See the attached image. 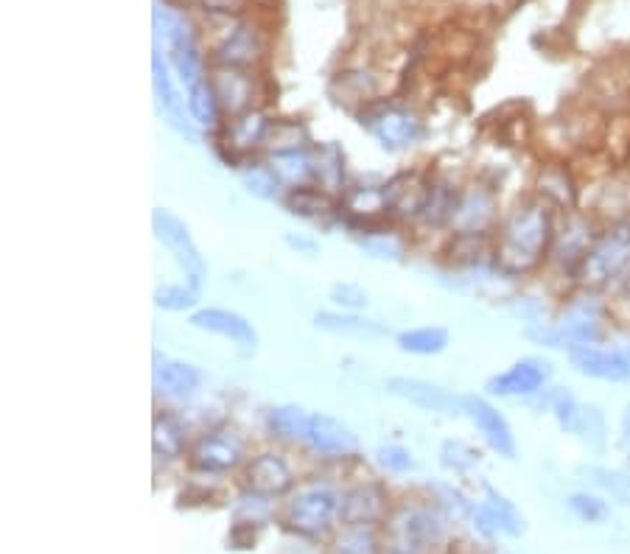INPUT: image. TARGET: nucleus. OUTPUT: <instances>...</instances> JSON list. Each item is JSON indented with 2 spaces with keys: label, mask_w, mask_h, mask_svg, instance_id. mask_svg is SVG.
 <instances>
[{
  "label": "nucleus",
  "mask_w": 630,
  "mask_h": 554,
  "mask_svg": "<svg viewBox=\"0 0 630 554\" xmlns=\"http://www.w3.org/2000/svg\"><path fill=\"white\" fill-rule=\"evenodd\" d=\"M550 409L555 411L558 423H561L563 429H569V431L577 429V420H581V406H577V400L572 398V393H566V389H555V393L550 395Z\"/></svg>",
  "instance_id": "nucleus-30"
},
{
  "label": "nucleus",
  "mask_w": 630,
  "mask_h": 554,
  "mask_svg": "<svg viewBox=\"0 0 630 554\" xmlns=\"http://www.w3.org/2000/svg\"><path fill=\"white\" fill-rule=\"evenodd\" d=\"M241 182L258 200H275L278 193H281V177H278L275 169H267V166H250V169H244Z\"/></svg>",
  "instance_id": "nucleus-26"
},
{
  "label": "nucleus",
  "mask_w": 630,
  "mask_h": 554,
  "mask_svg": "<svg viewBox=\"0 0 630 554\" xmlns=\"http://www.w3.org/2000/svg\"><path fill=\"white\" fill-rule=\"evenodd\" d=\"M628 247H630L628 233H617V236L606 238V241L599 244L592 256L586 258V274H592L594 281L608 278V274L628 258Z\"/></svg>",
  "instance_id": "nucleus-14"
},
{
  "label": "nucleus",
  "mask_w": 630,
  "mask_h": 554,
  "mask_svg": "<svg viewBox=\"0 0 630 554\" xmlns=\"http://www.w3.org/2000/svg\"><path fill=\"white\" fill-rule=\"evenodd\" d=\"M202 384V375L194 364L171 362V359H157L155 364V389L166 398H188L194 395Z\"/></svg>",
  "instance_id": "nucleus-13"
},
{
  "label": "nucleus",
  "mask_w": 630,
  "mask_h": 554,
  "mask_svg": "<svg viewBox=\"0 0 630 554\" xmlns=\"http://www.w3.org/2000/svg\"><path fill=\"white\" fill-rule=\"evenodd\" d=\"M387 389L395 398H404L409 404L420 406V409L437 411V415H460V411H465V398H457L449 389L424 378H390Z\"/></svg>",
  "instance_id": "nucleus-5"
},
{
  "label": "nucleus",
  "mask_w": 630,
  "mask_h": 554,
  "mask_svg": "<svg viewBox=\"0 0 630 554\" xmlns=\"http://www.w3.org/2000/svg\"><path fill=\"white\" fill-rule=\"evenodd\" d=\"M258 50H261V43H258V34L252 25H238L236 32L227 34V39L218 45V59L225 65H247L258 57Z\"/></svg>",
  "instance_id": "nucleus-16"
},
{
  "label": "nucleus",
  "mask_w": 630,
  "mask_h": 554,
  "mask_svg": "<svg viewBox=\"0 0 630 554\" xmlns=\"http://www.w3.org/2000/svg\"><path fill=\"white\" fill-rule=\"evenodd\" d=\"M185 431L177 423L171 415H162L155 420V451L162 456H180L182 442H185Z\"/></svg>",
  "instance_id": "nucleus-27"
},
{
  "label": "nucleus",
  "mask_w": 630,
  "mask_h": 554,
  "mask_svg": "<svg viewBox=\"0 0 630 554\" xmlns=\"http://www.w3.org/2000/svg\"><path fill=\"white\" fill-rule=\"evenodd\" d=\"M476 460H480V454L471 445H465V442L449 440L443 445V462L449 467H471Z\"/></svg>",
  "instance_id": "nucleus-37"
},
{
  "label": "nucleus",
  "mask_w": 630,
  "mask_h": 554,
  "mask_svg": "<svg viewBox=\"0 0 630 554\" xmlns=\"http://www.w3.org/2000/svg\"><path fill=\"white\" fill-rule=\"evenodd\" d=\"M263 132H267V118L263 115H244V118L233 124L230 135L236 146H256L263 137Z\"/></svg>",
  "instance_id": "nucleus-31"
},
{
  "label": "nucleus",
  "mask_w": 630,
  "mask_h": 554,
  "mask_svg": "<svg viewBox=\"0 0 630 554\" xmlns=\"http://www.w3.org/2000/svg\"><path fill=\"white\" fill-rule=\"evenodd\" d=\"M155 39L157 45L162 43V48L169 50L171 65H175L177 76H180L182 84L194 88L202 79V54L200 45H196L194 32L182 14L171 12V9L160 7L155 9Z\"/></svg>",
  "instance_id": "nucleus-1"
},
{
  "label": "nucleus",
  "mask_w": 630,
  "mask_h": 554,
  "mask_svg": "<svg viewBox=\"0 0 630 554\" xmlns=\"http://www.w3.org/2000/svg\"><path fill=\"white\" fill-rule=\"evenodd\" d=\"M308 420H312V415H306L300 406L286 404L269 411L267 423L269 431L275 437H281V440H306Z\"/></svg>",
  "instance_id": "nucleus-18"
},
{
  "label": "nucleus",
  "mask_w": 630,
  "mask_h": 554,
  "mask_svg": "<svg viewBox=\"0 0 630 554\" xmlns=\"http://www.w3.org/2000/svg\"><path fill=\"white\" fill-rule=\"evenodd\" d=\"M250 485L258 490H283L289 485V467L281 456L263 454L250 465Z\"/></svg>",
  "instance_id": "nucleus-20"
},
{
  "label": "nucleus",
  "mask_w": 630,
  "mask_h": 554,
  "mask_svg": "<svg viewBox=\"0 0 630 554\" xmlns=\"http://www.w3.org/2000/svg\"><path fill=\"white\" fill-rule=\"evenodd\" d=\"M202 286L196 283L185 281V283H169V286H160L155 292V303L166 312H185V308L196 306V299H200Z\"/></svg>",
  "instance_id": "nucleus-25"
},
{
  "label": "nucleus",
  "mask_w": 630,
  "mask_h": 554,
  "mask_svg": "<svg viewBox=\"0 0 630 554\" xmlns=\"http://www.w3.org/2000/svg\"><path fill=\"white\" fill-rule=\"evenodd\" d=\"M491 211H493V205L485 193H471V196H465V200L454 207L451 222H457L460 230H480L487 218H491Z\"/></svg>",
  "instance_id": "nucleus-23"
},
{
  "label": "nucleus",
  "mask_w": 630,
  "mask_h": 554,
  "mask_svg": "<svg viewBox=\"0 0 630 554\" xmlns=\"http://www.w3.org/2000/svg\"><path fill=\"white\" fill-rule=\"evenodd\" d=\"M550 364L541 359H521L513 364L507 373L487 381V393L502 395V398H518V395H536L547 381H550Z\"/></svg>",
  "instance_id": "nucleus-6"
},
{
  "label": "nucleus",
  "mask_w": 630,
  "mask_h": 554,
  "mask_svg": "<svg viewBox=\"0 0 630 554\" xmlns=\"http://www.w3.org/2000/svg\"><path fill=\"white\" fill-rule=\"evenodd\" d=\"M331 297L337 299L339 306L350 308V312L368 306V292H364V289H359V286H353V283H337V286L331 289Z\"/></svg>",
  "instance_id": "nucleus-38"
},
{
  "label": "nucleus",
  "mask_w": 630,
  "mask_h": 554,
  "mask_svg": "<svg viewBox=\"0 0 630 554\" xmlns=\"http://www.w3.org/2000/svg\"><path fill=\"white\" fill-rule=\"evenodd\" d=\"M359 247H362L370 258H379V261H401V256H404L401 244L395 241V238H387V236L362 238V241H359Z\"/></svg>",
  "instance_id": "nucleus-34"
},
{
  "label": "nucleus",
  "mask_w": 630,
  "mask_h": 554,
  "mask_svg": "<svg viewBox=\"0 0 630 554\" xmlns=\"http://www.w3.org/2000/svg\"><path fill=\"white\" fill-rule=\"evenodd\" d=\"M379 462L387 467V471H393V474H406V471H413L415 467L413 454L406 449H401V445H381Z\"/></svg>",
  "instance_id": "nucleus-35"
},
{
  "label": "nucleus",
  "mask_w": 630,
  "mask_h": 554,
  "mask_svg": "<svg viewBox=\"0 0 630 554\" xmlns=\"http://www.w3.org/2000/svg\"><path fill=\"white\" fill-rule=\"evenodd\" d=\"M151 74H155V79L151 81H155V95L160 113L166 115L169 126H175L182 137L194 140V126H191V121L185 118V104H182L180 93L175 90V81H171L169 68H166L160 54H155V59H151Z\"/></svg>",
  "instance_id": "nucleus-9"
},
{
  "label": "nucleus",
  "mask_w": 630,
  "mask_h": 554,
  "mask_svg": "<svg viewBox=\"0 0 630 554\" xmlns=\"http://www.w3.org/2000/svg\"><path fill=\"white\" fill-rule=\"evenodd\" d=\"M574 434H583V440H586L588 445H603V442H606V418H603L599 409H594V406L581 409V420H577Z\"/></svg>",
  "instance_id": "nucleus-32"
},
{
  "label": "nucleus",
  "mask_w": 630,
  "mask_h": 554,
  "mask_svg": "<svg viewBox=\"0 0 630 554\" xmlns=\"http://www.w3.org/2000/svg\"><path fill=\"white\" fill-rule=\"evenodd\" d=\"M550 238V222H547V213L530 211L518 213L505 230V241H502V261L513 269L530 267L538 258V252L543 249Z\"/></svg>",
  "instance_id": "nucleus-2"
},
{
  "label": "nucleus",
  "mask_w": 630,
  "mask_h": 554,
  "mask_svg": "<svg viewBox=\"0 0 630 554\" xmlns=\"http://www.w3.org/2000/svg\"><path fill=\"white\" fill-rule=\"evenodd\" d=\"M289 211H292L294 216L314 218L319 216V213L328 211V200H325L319 191H306V188H300V191H294L292 196H289Z\"/></svg>",
  "instance_id": "nucleus-29"
},
{
  "label": "nucleus",
  "mask_w": 630,
  "mask_h": 554,
  "mask_svg": "<svg viewBox=\"0 0 630 554\" xmlns=\"http://www.w3.org/2000/svg\"><path fill=\"white\" fill-rule=\"evenodd\" d=\"M188 113L200 126H213L218 115V95L216 88L207 81H200L194 88H188Z\"/></svg>",
  "instance_id": "nucleus-22"
},
{
  "label": "nucleus",
  "mask_w": 630,
  "mask_h": 554,
  "mask_svg": "<svg viewBox=\"0 0 630 554\" xmlns=\"http://www.w3.org/2000/svg\"><path fill=\"white\" fill-rule=\"evenodd\" d=\"M569 505H572V510L588 523L603 521V518L608 516L606 501H599V498H594V496H586V493H577V496H572V501H569Z\"/></svg>",
  "instance_id": "nucleus-36"
},
{
  "label": "nucleus",
  "mask_w": 630,
  "mask_h": 554,
  "mask_svg": "<svg viewBox=\"0 0 630 554\" xmlns=\"http://www.w3.org/2000/svg\"><path fill=\"white\" fill-rule=\"evenodd\" d=\"M306 440L312 442V449L319 454H350L356 449V434L345 423H339L331 415H312L308 420Z\"/></svg>",
  "instance_id": "nucleus-12"
},
{
  "label": "nucleus",
  "mask_w": 630,
  "mask_h": 554,
  "mask_svg": "<svg viewBox=\"0 0 630 554\" xmlns=\"http://www.w3.org/2000/svg\"><path fill=\"white\" fill-rule=\"evenodd\" d=\"M398 348L413 355H437L449 348V330L446 328H415L404 330L398 337Z\"/></svg>",
  "instance_id": "nucleus-19"
},
{
  "label": "nucleus",
  "mask_w": 630,
  "mask_h": 554,
  "mask_svg": "<svg viewBox=\"0 0 630 554\" xmlns=\"http://www.w3.org/2000/svg\"><path fill=\"white\" fill-rule=\"evenodd\" d=\"M334 510V496L328 490H312L306 496L297 498V505H294L292 516L297 527H306V530H317L328 521Z\"/></svg>",
  "instance_id": "nucleus-17"
},
{
  "label": "nucleus",
  "mask_w": 630,
  "mask_h": 554,
  "mask_svg": "<svg viewBox=\"0 0 630 554\" xmlns=\"http://www.w3.org/2000/svg\"><path fill=\"white\" fill-rule=\"evenodd\" d=\"M314 325L328 333H345V337H384L387 328L373 319L356 317V314H334V312H319L314 317Z\"/></svg>",
  "instance_id": "nucleus-15"
},
{
  "label": "nucleus",
  "mask_w": 630,
  "mask_h": 554,
  "mask_svg": "<svg viewBox=\"0 0 630 554\" xmlns=\"http://www.w3.org/2000/svg\"><path fill=\"white\" fill-rule=\"evenodd\" d=\"M244 445L236 437V431H211L207 437H202L200 445H196V465L207 467V471H227V467H236L241 462Z\"/></svg>",
  "instance_id": "nucleus-11"
},
{
  "label": "nucleus",
  "mask_w": 630,
  "mask_h": 554,
  "mask_svg": "<svg viewBox=\"0 0 630 554\" xmlns=\"http://www.w3.org/2000/svg\"><path fill=\"white\" fill-rule=\"evenodd\" d=\"M342 155H339L337 146H325L314 160V174L323 180L325 188H337L342 182Z\"/></svg>",
  "instance_id": "nucleus-28"
},
{
  "label": "nucleus",
  "mask_w": 630,
  "mask_h": 554,
  "mask_svg": "<svg viewBox=\"0 0 630 554\" xmlns=\"http://www.w3.org/2000/svg\"><path fill=\"white\" fill-rule=\"evenodd\" d=\"M572 364L577 373L599 381H630V359L625 353H608L597 348H574Z\"/></svg>",
  "instance_id": "nucleus-10"
},
{
  "label": "nucleus",
  "mask_w": 630,
  "mask_h": 554,
  "mask_svg": "<svg viewBox=\"0 0 630 554\" xmlns=\"http://www.w3.org/2000/svg\"><path fill=\"white\" fill-rule=\"evenodd\" d=\"M272 169L278 171V177L286 182H303L314 174V160L300 149H286L278 151L272 157Z\"/></svg>",
  "instance_id": "nucleus-24"
},
{
  "label": "nucleus",
  "mask_w": 630,
  "mask_h": 554,
  "mask_svg": "<svg viewBox=\"0 0 630 554\" xmlns=\"http://www.w3.org/2000/svg\"><path fill=\"white\" fill-rule=\"evenodd\" d=\"M622 429H625V442H630V406L625 409V420H622Z\"/></svg>",
  "instance_id": "nucleus-40"
},
{
  "label": "nucleus",
  "mask_w": 630,
  "mask_h": 554,
  "mask_svg": "<svg viewBox=\"0 0 630 554\" xmlns=\"http://www.w3.org/2000/svg\"><path fill=\"white\" fill-rule=\"evenodd\" d=\"M191 325L207 333H216V337H225L230 342H236L244 350L258 348V333L252 328V323L241 317L236 312H227V308H202L191 317Z\"/></svg>",
  "instance_id": "nucleus-7"
},
{
  "label": "nucleus",
  "mask_w": 630,
  "mask_h": 554,
  "mask_svg": "<svg viewBox=\"0 0 630 554\" xmlns=\"http://www.w3.org/2000/svg\"><path fill=\"white\" fill-rule=\"evenodd\" d=\"M465 411H469V418L474 420V426L482 431V437L491 442V449L496 451V454L507 456V460L516 456V440H513L510 426H507V420L502 418L499 411L493 409L487 400L465 398Z\"/></svg>",
  "instance_id": "nucleus-8"
},
{
  "label": "nucleus",
  "mask_w": 630,
  "mask_h": 554,
  "mask_svg": "<svg viewBox=\"0 0 630 554\" xmlns=\"http://www.w3.org/2000/svg\"><path fill=\"white\" fill-rule=\"evenodd\" d=\"M588 474L594 476V482H597L603 490L611 493L617 501H622V505H630V479L628 476H622L619 471H606V467H592Z\"/></svg>",
  "instance_id": "nucleus-33"
},
{
  "label": "nucleus",
  "mask_w": 630,
  "mask_h": 554,
  "mask_svg": "<svg viewBox=\"0 0 630 554\" xmlns=\"http://www.w3.org/2000/svg\"><path fill=\"white\" fill-rule=\"evenodd\" d=\"M286 244L292 249H300V252H317V241H308V238H303V236H286Z\"/></svg>",
  "instance_id": "nucleus-39"
},
{
  "label": "nucleus",
  "mask_w": 630,
  "mask_h": 554,
  "mask_svg": "<svg viewBox=\"0 0 630 554\" xmlns=\"http://www.w3.org/2000/svg\"><path fill=\"white\" fill-rule=\"evenodd\" d=\"M218 104H225L230 113H241L250 106V81L241 74H222L216 81Z\"/></svg>",
  "instance_id": "nucleus-21"
},
{
  "label": "nucleus",
  "mask_w": 630,
  "mask_h": 554,
  "mask_svg": "<svg viewBox=\"0 0 630 554\" xmlns=\"http://www.w3.org/2000/svg\"><path fill=\"white\" fill-rule=\"evenodd\" d=\"M151 227H155L157 241L169 249L171 256H175V261L180 263L182 272L188 274L185 281L202 286V283H205V274H207L205 258L200 256V249H196L194 238H191V233H188L185 222H182V218H177L171 211H162V207H157V211L151 213Z\"/></svg>",
  "instance_id": "nucleus-3"
},
{
  "label": "nucleus",
  "mask_w": 630,
  "mask_h": 554,
  "mask_svg": "<svg viewBox=\"0 0 630 554\" xmlns=\"http://www.w3.org/2000/svg\"><path fill=\"white\" fill-rule=\"evenodd\" d=\"M370 135L379 140L384 149H406V146H415L424 135V124L418 121V115H413L409 110H401V106H384L375 115H370L368 121Z\"/></svg>",
  "instance_id": "nucleus-4"
},
{
  "label": "nucleus",
  "mask_w": 630,
  "mask_h": 554,
  "mask_svg": "<svg viewBox=\"0 0 630 554\" xmlns=\"http://www.w3.org/2000/svg\"><path fill=\"white\" fill-rule=\"evenodd\" d=\"M211 3H216V7H227V3H236V0H211Z\"/></svg>",
  "instance_id": "nucleus-41"
}]
</instances>
